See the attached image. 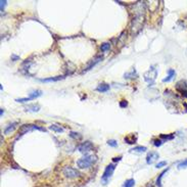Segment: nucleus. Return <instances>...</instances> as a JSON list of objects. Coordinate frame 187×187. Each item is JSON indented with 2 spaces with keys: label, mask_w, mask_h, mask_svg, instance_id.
Returning <instances> with one entry per match:
<instances>
[{
  "label": "nucleus",
  "mask_w": 187,
  "mask_h": 187,
  "mask_svg": "<svg viewBox=\"0 0 187 187\" xmlns=\"http://www.w3.org/2000/svg\"><path fill=\"white\" fill-rule=\"evenodd\" d=\"M144 12H145V4L144 2H137L134 7V17L132 20V33L137 34L141 30L144 22Z\"/></svg>",
  "instance_id": "obj_1"
},
{
  "label": "nucleus",
  "mask_w": 187,
  "mask_h": 187,
  "mask_svg": "<svg viewBox=\"0 0 187 187\" xmlns=\"http://www.w3.org/2000/svg\"><path fill=\"white\" fill-rule=\"evenodd\" d=\"M96 161H97V158H96L95 155L85 154L84 157H82L77 161V166L80 169H87L91 167Z\"/></svg>",
  "instance_id": "obj_2"
},
{
  "label": "nucleus",
  "mask_w": 187,
  "mask_h": 187,
  "mask_svg": "<svg viewBox=\"0 0 187 187\" xmlns=\"http://www.w3.org/2000/svg\"><path fill=\"white\" fill-rule=\"evenodd\" d=\"M115 169H116L115 164H110L108 166H106L104 172H103L102 177H101V181H102V183L104 184V185L105 184H108L110 178L113 176V173H114V171H115Z\"/></svg>",
  "instance_id": "obj_3"
},
{
  "label": "nucleus",
  "mask_w": 187,
  "mask_h": 187,
  "mask_svg": "<svg viewBox=\"0 0 187 187\" xmlns=\"http://www.w3.org/2000/svg\"><path fill=\"white\" fill-rule=\"evenodd\" d=\"M157 69H154V67H150L149 71H147L144 74V80L148 83L149 85H152L154 83L155 79H157Z\"/></svg>",
  "instance_id": "obj_4"
},
{
  "label": "nucleus",
  "mask_w": 187,
  "mask_h": 187,
  "mask_svg": "<svg viewBox=\"0 0 187 187\" xmlns=\"http://www.w3.org/2000/svg\"><path fill=\"white\" fill-rule=\"evenodd\" d=\"M62 174L64 175V177L67 178H70V179H73V178H77V177H80V172L76 169L72 168V167H64L62 169Z\"/></svg>",
  "instance_id": "obj_5"
},
{
  "label": "nucleus",
  "mask_w": 187,
  "mask_h": 187,
  "mask_svg": "<svg viewBox=\"0 0 187 187\" xmlns=\"http://www.w3.org/2000/svg\"><path fill=\"white\" fill-rule=\"evenodd\" d=\"M92 148H93V144L90 141H85L78 146V150L80 152H82V154H88L90 150H92Z\"/></svg>",
  "instance_id": "obj_6"
},
{
  "label": "nucleus",
  "mask_w": 187,
  "mask_h": 187,
  "mask_svg": "<svg viewBox=\"0 0 187 187\" xmlns=\"http://www.w3.org/2000/svg\"><path fill=\"white\" fill-rule=\"evenodd\" d=\"M158 157H160L158 152L150 151V152H148V154H147V157H146V163L148 164V165H151V164H154Z\"/></svg>",
  "instance_id": "obj_7"
},
{
  "label": "nucleus",
  "mask_w": 187,
  "mask_h": 187,
  "mask_svg": "<svg viewBox=\"0 0 187 187\" xmlns=\"http://www.w3.org/2000/svg\"><path fill=\"white\" fill-rule=\"evenodd\" d=\"M176 76V72L174 71L173 69H169L168 70V76L165 78V79H163V82L164 83H168V82H171L172 80L174 79V77Z\"/></svg>",
  "instance_id": "obj_8"
},
{
  "label": "nucleus",
  "mask_w": 187,
  "mask_h": 187,
  "mask_svg": "<svg viewBox=\"0 0 187 187\" xmlns=\"http://www.w3.org/2000/svg\"><path fill=\"white\" fill-rule=\"evenodd\" d=\"M26 111H29V113H38L40 111V105L39 104H29L25 108Z\"/></svg>",
  "instance_id": "obj_9"
},
{
  "label": "nucleus",
  "mask_w": 187,
  "mask_h": 187,
  "mask_svg": "<svg viewBox=\"0 0 187 187\" xmlns=\"http://www.w3.org/2000/svg\"><path fill=\"white\" fill-rule=\"evenodd\" d=\"M96 90H97L98 92H108V90H110V85L106 84V83H101V84H99L97 86V88H96Z\"/></svg>",
  "instance_id": "obj_10"
},
{
  "label": "nucleus",
  "mask_w": 187,
  "mask_h": 187,
  "mask_svg": "<svg viewBox=\"0 0 187 187\" xmlns=\"http://www.w3.org/2000/svg\"><path fill=\"white\" fill-rule=\"evenodd\" d=\"M101 59H102V56H97V58H95L94 59H92L91 61H90V64H88L87 66V67L86 69H85V71L84 72H86V71H89L90 69H91L92 67H94L96 64H98V62H99Z\"/></svg>",
  "instance_id": "obj_11"
},
{
  "label": "nucleus",
  "mask_w": 187,
  "mask_h": 187,
  "mask_svg": "<svg viewBox=\"0 0 187 187\" xmlns=\"http://www.w3.org/2000/svg\"><path fill=\"white\" fill-rule=\"evenodd\" d=\"M49 129L50 130H52L53 132H55V133H62V132L64 131V128L62 127H61L58 124H52V125H50L49 126Z\"/></svg>",
  "instance_id": "obj_12"
},
{
  "label": "nucleus",
  "mask_w": 187,
  "mask_h": 187,
  "mask_svg": "<svg viewBox=\"0 0 187 187\" xmlns=\"http://www.w3.org/2000/svg\"><path fill=\"white\" fill-rule=\"evenodd\" d=\"M17 123H15V122L14 123L7 125V126L5 127V129H4V134H9L10 132H12L15 128H17Z\"/></svg>",
  "instance_id": "obj_13"
},
{
  "label": "nucleus",
  "mask_w": 187,
  "mask_h": 187,
  "mask_svg": "<svg viewBox=\"0 0 187 187\" xmlns=\"http://www.w3.org/2000/svg\"><path fill=\"white\" fill-rule=\"evenodd\" d=\"M42 95V91L41 90H33L29 93V97L31 99H36V98L40 97Z\"/></svg>",
  "instance_id": "obj_14"
},
{
  "label": "nucleus",
  "mask_w": 187,
  "mask_h": 187,
  "mask_svg": "<svg viewBox=\"0 0 187 187\" xmlns=\"http://www.w3.org/2000/svg\"><path fill=\"white\" fill-rule=\"evenodd\" d=\"M134 76H136V70H135L134 67H133V69H132L130 72L125 73L124 78H125V79H131V78H133Z\"/></svg>",
  "instance_id": "obj_15"
},
{
  "label": "nucleus",
  "mask_w": 187,
  "mask_h": 187,
  "mask_svg": "<svg viewBox=\"0 0 187 187\" xmlns=\"http://www.w3.org/2000/svg\"><path fill=\"white\" fill-rule=\"evenodd\" d=\"M147 148L145 146H136V147H134L133 149H131V151L132 152H138V154H142V152H144V151H146Z\"/></svg>",
  "instance_id": "obj_16"
},
{
  "label": "nucleus",
  "mask_w": 187,
  "mask_h": 187,
  "mask_svg": "<svg viewBox=\"0 0 187 187\" xmlns=\"http://www.w3.org/2000/svg\"><path fill=\"white\" fill-rule=\"evenodd\" d=\"M110 48H111V44L108 43V42L101 44V46H100V50L102 51V52H106V51H108L110 50Z\"/></svg>",
  "instance_id": "obj_17"
},
{
  "label": "nucleus",
  "mask_w": 187,
  "mask_h": 187,
  "mask_svg": "<svg viewBox=\"0 0 187 187\" xmlns=\"http://www.w3.org/2000/svg\"><path fill=\"white\" fill-rule=\"evenodd\" d=\"M134 185H135L134 179H128V180H126V182L124 183L123 187H133Z\"/></svg>",
  "instance_id": "obj_18"
},
{
  "label": "nucleus",
  "mask_w": 187,
  "mask_h": 187,
  "mask_svg": "<svg viewBox=\"0 0 187 187\" xmlns=\"http://www.w3.org/2000/svg\"><path fill=\"white\" fill-rule=\"evenodd\" d=\"M64 77H56V78H47V79H41V82H55L58 81V80L62 79Z\"/></svg>",
  "instance_id": "obj_19"
},
{
  "label": "nucleus",
  "mask_w": 187,
  "mask_h": 187,
  "mask_svg": "<svg viewBox=\"0 0 187 187\" xmlns=\"http://www.w3.org/2000/svg\"><path fill=\"white\" fill-rule=\"evenodd\" d=\"M167 171H168V169L167 170H165L162 174H160V176H158V178H157V185L158 187H162V178L164 177V175H165L166 173H167Z\"/></svg>",
  "instance_id": "obj_20"
},
{
  "label": "nucleus",
  "mask_w": 187,
  "mask_h": 187,
  "mask_svg": "<svg viewBox=\"0 0 187 187\" xmlns=\"http://www.w3.org/2000/svg\"><path fill=\"white\" fill-rule=\"evenodd\" d=\"M70 136L72 137V138H74V139H81V135H80L79 133H77V132H71V133H70Z\"/></svg>",
  "instance_id": "obj_21"
},
{
  "label": "nucleus",
  "mask_w": 187,
  "mask_h": 187,
  "mask_svg": "<svg viewBox=\"0 0 187 187\" xmlns=\"http://www.w3.org/2000/svg\"><path fill=\"white\" fill-rule=\"evenodd\" d=\"M183 168H187V158L184 160L183 162H181L178 165V169H183Z\"/></svg>",
  "instance_id": "obj_22"
},
{
  "label": "nucleus",
  "mask_w": 187,
  "mask_h": 187,
  "mask_svg": "<svg viewBox=\"0 0 187 187\" xmlns=\"http://www.w3.org/2000/svg\"><path fill=\"white\" fill-rule=\"evenodd\" d=\"M108 144L111 147H116L117 145H118V142H117L116 140H114V139H111V140H108Z\"/></svg>",
  "instance_id": "obj_23"
},
{
  "label": "nucleus",
  "mask_w": 187,
  "mask_h": 187,
  "mask_svg": "<svg viewBox=\"0 0 187 187\" xmlns=\"http://www.w3.org/2000/svg\"><path fill=\"white\" fill-rule=\"evenodd\" d=\"M32 100L30 97H25V98H17V99H15L17 102H27V101H30Z\"/></svg>",
  "instance_id": "obj_24"
},
{
  "label": "nucleus",
  "mask_w": 187,
  "mask_h": 187,
  "mask_svg": "<svg viewBox=\"0 0 187 187\" xmlns=\"http://www.w3.org/2000/svg\"><path fill=\"white\" fill-rule=\"evenodd\" d=\"M163 143H164V141H163V140H161V139H155L154 141V146H157V147L161 146V145H162Z\"/></svg>",
  "instance_id": "obj_25"
},
{
  "label": "nucleus",
  "mask_w": 187,
  "mask_h": 187,
  "mask_svg": "<svg viewBox=\"0 0 187 187\" xmlns=\"http://www.w3.org/2000/svg\"><path fill=\"white\" fill-rule=\"evenodd\" d=\"M167 165V162H166V161H163V162H160V163H157V166H155V167H157V169H160V168H163L164 166H166Z\"/></svg>",
  "instance_id": "obj_26"
},
{
  "label": "nucleus",
  "mask_w": 187,
  "mask_h": 187,
  "mask_svg": "<svg viewBox=\"0 0 187 187\" xmlns=\"http://www.w3.org/2000/svg\"><path fill=\"white\" fill-rule=\"evenodd\" d=\"M0 3H1L0 9H1V11H3V9H4L5 5H6V3H7V1H6V0H1V1H0Z\"/></svg>",
  "instance_id": "obj_27"
},
{
  "label": "nucleus",
  "mask_w": 187,
  "mask_h": 187,
  "mask_svg": "<svg viewBox=\"0 0 187 187\" xmlns=\"http://www.w3.org/2000/svg\"><path fill=\"white\" fill-rule=\"evenodd\" d=\"M173 135H161V138L163 139H173Z\"/></svg>",
  "instance_id": "obj_28"
},
{
  "label": "nucleus",
  "mask_w": 187,
  "mask_h": 187,
  "mask_svg": "<svg viewBox=\"0 0 187 187\" xmlns=\"http://www.w3.org/2000/svg\"><path fill=\"white\" fill-rule=\"evenodd\" d=\"M128 105V102H127L126 100H122L120 102V106L121 108H126V106Z\"/></svg>",
  "instance_id": "obj_29"
},
{
  "label": "nucleus",
  "mask_w": 187,
  "mask_h": 187,
  "mask_svg": "<svg viewBox=\"0 0 187 187\" xmlns=\"http://www.w3.org/2000/svg\"><path fill=\"white\" fill-rule=\"evenodd\" d=\"M121 157H114L113 158V161H114V162H119V161H121Z\"/></svg>",
  "instance_id": "obj_30"
},
{
  "label": "nucleus",
  "mask_w": 187,
  "mask_h": 187,
  "mask_svg": "<svg viewBox=\"0 0 187 187\" xmlns=\"http://www.w3.org/2000/svg\"><path fill=\"white\" fill-rule=\"evenodd\" d=\"M20 58L19 56H15V55H12V59H14V61H17V59H19Z\"/></svg>",
  "instance_id": "obj_31"
},
{
  "label": "nucleus",
  "mask_w": 187,
  "mask_h": 187,
  "mask_svg": "<svg viewBox=\"0 0 187 187\" xmlns=\"http://www.w3.org/2000/svg\"><path fill=\"white\" fill-rule=\"evenodd\" d=\"M0 115H3V108H1V111H0Z\"/></svg>",
  "instance_id": "obj_32"
}]
</instances>
